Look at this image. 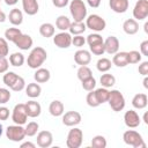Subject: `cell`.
<instances>
[{"label":"cell","instance_id":"cell-29","mask_svg":"<svg viewBox=\"0 0 148 148\" xmlns=\"http://www.w3.org/2000/svg\"><path fill=\"white\" fill-rule=\"evenodd\" d=\"M69 25H71V21H69V18H68L67 16L60 15V16L57 17V20H56V27H57L59 30L66 31V30H68Z\"/></svg>","mask_w":148,"mask_h":148},{"label":"cell","instance_id":"cell-50","mask_svg":"<svg viewBox=\"0 0 148 148\" xmlns=\"http://www.w3.org/2000/svg\"><path fill=\"white\" fill-rule=\"evenodd\" d=\"M139 73L143 76H146L148 74V61H143L141 62V65H139V68H138Z\"/></svg>","mask_w":148,"mask_h":148},{"label":"cell","instance_id":"cell-11","mask_svg":"<svg viewBox=\"0 0 148 148\" xmlns=\"http://www.w3.org/2000/svg\"><path fill=\"white\" fill-rule=\"evenodd\" d=\"M124 121H125V125L130 128H135L140 125L141 123V119H140V116L138 114L136 111L134 110H128L125 112L124 114Z\"/></svg>","mask_w":148,"mask_h":148},{"label":"cell","instance_id":"cell-36","mask_svg":"<svg viewBox=\"0 0 148 148\" xmlns=\"http://www.w3.org/2000/svg\"><path fill=\"white\" fill-rule=\"evenodd\" d=\"M141 61V53L139 51L132 50L130 52H127V62L130 64H138Z\"/></svg>","mask_w":148,"mask_h":148},{"label":"cell","instance_id":"cell-24","mask_svg":"<svg viewBox=\"0 0 148 148\" xmlns=\"http://www.w3.org/2000/svg\"><path fill=\"white\" fill-rule=\"evenodd\" d=\"M112 64L116 65L117 67H125L128 65L127 62V52H116L112 59Z\"/></svg>","mask_w":148,"mask_h":148},{"label":"cell","instance_id":"cell-8","mask_svg":"<svg viewBox=\"0 0 148 148\" xmlns=\"http://www.w3.org/2000/svg\"><path fill=\"white\" fill-rule=\"evenodd\" d=\"M12 120L17 125H24L28 120V113L25 110V104L18 103L14 106L12 112Z\"/></svg>","mask_w":148,"mask_h":148},{"label":"cell","instance_id":"cell-37","mask_svg":"<svg viewBox=\"0 0 148 148\" xmlns=\"http://www.w3.org/2000/svg\"><path fill=\"white\" fill-rule=\"evenodd\" d=\"M17 74L16 73H14V72H6V74L3 75V77H2V81H3V83L7 86V87H12L13 86V83L16 81V79H17Z\"/></svg>","mask_w":148,"mask_h":148},{"label":"cell","instance_id":"cell-1","mask_svg":"<svg viewBox=\"0 0 148 148\" xmlns=\"http://www.w3.org/2000/svg\"><path fill=\"white\" fill-rule=\"evenodd\" d=\"M46 58H47L46 51L43 47H40V46H36L29 53L28 59H27V64H28V66L30 68L37 69V68H39L44 64V61L46 60Z\"/></svg>","mask_w":148,"mask_h":148},{"label":"cell","instance_id":"cell-49","mask_svg":"<svg viewBox=\"0 0 148 148\" xmlns=\"http://www.w3.org/2000/svg\"><path fill=\"white\" fill-rule=\"evenodd\" d=\"M9 118V109L6 106H0V120H7Z\"/></svg>","mask_w":148,"mask_h":148},{"label":"cell","instance_id":"cell-51","mask_svg":"<svg viewBox=\"0 0 148 148\" xmlns=\"http://www.w3.org/2000/svg\"><path fill=\"white\" fill-rule=\"evenodd\" d=\"M140 53H142L143 56L148 57V40H143L140 44Z\"/></svg>","mask_w":148,"mask_h":148},{"label":"cell","instance_id":"cell-21","mask_svg":"<svg viewBox=\"0 0 148 148\" xmlns=\"http://www.w3.org/2000/svg\"><path fill=\"white\" fill-rule=\"evenodd\" d=\"M51 77V74H50V71L46 69V68H37L35 74H34V79L37 83H45L50 80Z\"/></svg>","mask_w":148,"mask_h":148},{"label":"cell","instance_id":"cell-16","mask_svg":"<svg viewBox=\"0 0 148 148\" xmlns=\"http://www.w3.org/2000/svg\"><path fill=\"white\" fill-rule=\"evenodd\" d=\"M74 60L80 66H87L91 61V54L87 50H79L74 54Z\"/></svg>","mask_w":148,"mask_h":148},{"label":"cell","instance_id":"cell-57","mask_svg":"<svg viewBox=\"0 0 148 148\" xmlns=\"http://www.w3.org/2000/svg\"><path fill=\"white\" fill-rule=\"evenodd\" d=\"M143 87H145L146 89H148V77H147V75H146L145 79H143Z\"/></svg>","mask_w":148,"mask_h":148},{"label":"cell","instance_id":"cell-30","mask_svg":"<svg viewBox=\"0 0 148 148\" xmlns=\"http://www.w3.org/2000/svg\"><path fill=\"white\" fill-rule=\"evenodd\" d=\"M24 56L20 52H14L13 54H10L9 57V62L12 66L14 67H21L24 64Z\"/></svg>","mask_w":148,"mask_h":148},{"label":"cell","instance_id":"cell-45","mask_svg":"<svg viewBox=\"0 0 148 148\" xmlns=\"http://www.w3.org/2000/svg\"><path fill=\"white\" fill-rule=\"evenodd\" d=\"M90 47V52H92V54L95 56H103L105 50H104V42L101 43V44H96V45H92V46H89Z\"/></svg>","mask_w":148,"mask_h":148},{"label":"cell","instance_id":"cell-12","mask_svg":"<svg viewBox=\"0 0 148 148\" xmlns=\"http://www.w3.org/2000/svg\"><path fill=\"white\" fill-rule=\"evenodd\" d=\"M81 114L77 111H68L62 116V124L69 127L76 126L81 123Z\"/></svg>","mask_w":148,"mask_h":148},{"label":"cell","instance_id":"cell-42","mask_svg":"<svg viewBox=\"0 0 148 148\" xmlns=\"http://www.w3.org/2000/svg\"><path fill=\"white\" fill-rule=\"evenodd\" d=\"M86 101H87V104L91 108H97L99 105V102L97 101L96 98V95H95V91L94 90H90L86 97Z\"/></svg>","mask_w":148,"mask_h":148},{"label":"cell","instance_id":"cell-54","mask_svg":"<svg viewBox=\"0 0 148 148\" xmlns=\"http://www.w3.org/2000/svg\"><path fill=\"white\" fill-rule=\"evenodd\" d=\"M25 147H29V148H35L36 146H35V143H32V142L28 141V142H23V143L21 145V148H25Z\"/></svg>","mask_w":148,"mask_h":148},{"label":"cell","instance_id":"cell-15","mask_svg":"<svg viewBox=\"0 0 148 148\" xmlns=\"http://www.w3.org/2000/svg\"><path fill=\"white\" fill-rule=\"evenodd\" d=\"M104 50L109 54H114L119 50V40L116 36H109L104 40Z\"/></svg>","mask_w":148,"mask_h":148},{"label":"cell","instance_id":"cell-40","mask_svg":"<svg viewBox=\"0 0 148 148\" xmlns=\"http://www.w3.org/2000/svg\"><path fill=\"white\" fill-rule=\"evenodd\" d=\"M86 42L88 43L89 46H92V45H96V44H101V43H103L104 40H103L102 36L98 35V34H90V35H88Z\"/></svg>","mask_w":148,"mask_h":148},{"label":"cell","instance_id":"cell-44","mask_svg":"<svg viewBox=\"0 0 148 148\" xmlns=\"http://www.w3.org/2000/svg\"><path fill=\"white\" fill-rule=\"evenodd\" d=\"M8 52H9V46L7 39L0 37V58H5L6 56H8Z\"/></svg>","mask_w":148,"mask_h":148},{"label":"cell","instance_id":"cell-25","mask_svg":"<svg viewBox=\"0 0 148 148\" xmlns=\"http://www.w3.org/2000/svg\"><path fill=\"white\" fill-rule=\"evenodd\" d=\"M9 22L13 25H20L23 22V14L18 8H14L9 12Z\"/></svg>","mask_w":148,"mask_h":148},{"label":"cell","instance_id":"cell-38","mask_svg":"<svg viewBox=\"0 0 148 148\" xmlns=\"http://www.w3.org/2000/svg\"><path fill=\"white\" fill-rule=\"evenodd\" d=\"M38 128H39V125L36 123V121H30L28 123V125L25 126V136H34L37 134L38 132Z\"/></svg>","mask_w":148,"mask_h":148},{"label":"cell","instance_id":"cell-52","mask_svg":"<svg viewBox=\"0 0 148 148\" xmlns=\"http://www.w3.org/2000/svg\"><path fill=\"white\" fill-rule=\"evenodd\" d=\"M68 1L69 0H52V3L58 8H64L68 5Z\"/></svg>","mask_w":148,"mask_h":148},{"label":"cell","instance_id":"cell-17","mask_svg":"<svg viewBox=\"0 0 148 148\" xmlns=\"http://www.w3.org/2000/svg\"><path fill=\"white\" fill-rule=\"evenodd\" d=\"M25 110H27V113H28V117H31V118H36L42 112V106L38 102L36 101H28L25 103Z\"/></svg>","mask_w":148,"mask_h":148},{"label":"cell","instance_id":"cell-26","mask_svg":"<svg viewBox=\"0 0 148 148\" xmlns=\"http://www.w3.org/2000/svg\"><path fill=\"white\" fill-rule=\"evenodd\" d=\"M40 92H42V88H40V86L38 84V83H29L28 86H27V88H25V94H27V96L28 97H30V98H36V97H38L39 95H40Z\"/></svg>","mask_w":148,"mask_h":148},{"label":"cell","instance_id":"cell-2","mask_svg":"<svg viewBox=\"0 0 148 148\" xmlns=\"http://www.w3.org/2000/svg\"><path fill=\"white\" fill-rule=\"evenodd\" d=\"M69 12L76 22H82L87 16V7L82 0H72L69 3Z\"/></svg>","mask_w":148,"mask_h":148},{"label":"cell","instance_id":"cell-20","mask_svg":"<svg viewBox=\"0 0 148 148\" xmlns=\"http://www.w3.org/2000/svg\"><path fill=\"white\" fill-rule=\"evenodd\" d=\"M123 30L127 35H135L139 31V23L134 18H128L123 23Z\"/></svg>","mask_w":148,"mask_h":148},{"label":"cell","instance_id":"cell-23","mask_svg":"<svg viewBox=\"0 0 148 148\" xmlns=\"http://www.w3.org/2000/svg\"><path fill=\"white\" fill-rule=\"evenodd\" d=\"M65 108H64V104L62 102L60 101H52L49 105V112L53 116V117H60L64 114V111Z\"/></svg>","mask_w":148,"mask_h":148},{"label":"cell","instance_id":"cell-48","mask_svg":"<svg viewBox=\"0 0 148 148\" xmlns=\"http://www.w3.org/2000/svg\"><path fill=\"white\" fill-rule=\"evenodd\" d=\"M9 62H8V60L6 59V57L5 58H0V74H2V73H6L7 71H8V65Z\"/></svg>","mask_w":148,"mask_h":148},{"label":"cell","instance_id":"cell-10","mask_svg":"<svg viewBox=\"0 0 148 148\" xmlns=\"http://www.w3.org/2000/svg\"><path fill=\"white\" fill-rule=\"evenodd\" d=\"M53 43L60 49H67L72 45V36L66 31H61L57 35H53Z\"/></svg>","mask_w":148,"mask_h":148},{"label":"cell","instance_id":"cell-18","mask_svg":"<svg viewBox=\"0 0 148 148\" xmlns=\"http://www.w3.org/2000/svg\"><path fill=\"white\" fill-rule=\"evenodd\" d=\"M109 5L110 8L118 14L125 13L128 9V0H110Z\"/></svg>","mask_w":148,"mask_h":148},{"label":"cell","instance_id":"cell-35","mask_svg":"<svg viewBox=\"0 0 148 148\" xmlns=\"http://www.w3.org/2000/svg\"><path fill=\"white\" fill-rule=\"evenodd\" d=\"M89 76H92V73H91V69L88 66H81L77 69V79L80 81H83V80L88 79Z\"/></svg>","mask_w":148,"mask_h":148},{"label":"cell","instance_id":"cell-19","mask_svg":"<svg viewBox=\"0 0 148 148\" xmlns=\"http://www.w3.org/2000/svg\"><path fill=\"white\" fill-rule=\"evenodd\" d=\"M22 6H23L24 13L28 15H31V16L37 14L39 10V6H38L37 0H22Z\"/></svg>","mask_w":148,"mask_h":148},{"label":"cell","instance_id":"cell-39","mask_svg":"<svg viewBox=\"0 0 148 148\" xmlns=\"http://www.w3.org/2000/svg\"><path fill=\"white\" fill-rule=\"evenodd\" d=\"M91 147L94 148H105L106 147V139L103 135H96L91 140Z\"/></svg>","mask_w":148,"mask_h":148},{"label":"cell","instance_id":"cell-60","mask_svg":"<svg viewBox=\"0 0 148 148\" xmlns=\"http://www.w3.org/2000/svg\"><path fill=\"white\" fill-rule=\"evenodd\" d=\"M2 132H3V130H2V125H1V123H0V138H1V135H2Z\"/></svg>","mask_w":148,"mask_h":148},{"label":"cell","instance_id":"cell-13","mask_svg":"<svg viewBox=\"0 0 148 148\" xmlns=\"http://www.w3.org/2000/svg\"><path fill=\"white\" fill-rule=\"evenodd\" d=\"M20 50H23V51H27L29 50L31 46H32V38L29 36V35H25V34H20L13 42Z\"/></svg>","mask_w":148,"mask_h":148},{"label":"cell","instance_id":"cell-5","mask_svg":"<svg viewBox=\"0 0 148 148\" xmlns=\"http://www.w3.org/2000/svg\"><path fill=\"white\" fill-rule=\"evenodd\" d=\"M82 140H83L82 130L73 126V128L68 132L67 140H66V146L68 148H79L82 145Z\"/></svg>","mask_w":148,"mask_h":148},{"label":"cell","instance_id":"cell-55","mask_svg":"<svg viewBox=\"0 0 148 148\" xmlns=\"http://www.w3.org/2000/svg\"><path fill=\"white\" fill-rule=\"evenodd\" d=\"M17 1H18V0H5L6 5H8V6H13V5H16V3H17Z\"/></svg>","mask_w":148,"mask_h":148},{"label":"cell","instance_id":"cell-9","mask_svg":"<svg viewBox=\"0 0 148 148\" xmlns=\"http://www.w3.org/2000/svg\"><path fill=\"white\" fill-rule=\"evenodd\" d=\"M134 20L142 21L148 16V0H139L136 1L133 9Z\"/></svg>","mask_w":148,"mask_h":148},{"label":"cell","instance_id":"cell-3","mask_svg":"<svg viewBox=\"0 0 148 148\" xmlns=\"http://www.w3.org/2000/svg\"><path fill=\"white\" fill-rule=\"evenodd\" d=\"M123 140L126 145L132 146L133 148H145L146 147V143L143 142L141 134L134 130H128V131L124 132Z\"/></svg>","mask_w":148,"mask_h":148},{"label":"cell","instance_id":"cell-53","mask_svg":"<svg viewBox=\"0 0 148 148\" xmlns=\"http://www.w3.org/2000/svg\"><path fill=\"white\" fill-rule=\"evenodd\" d=\"M88 5L92 8H97L99 5H101V0H87Z\"/></svg>","mask_w":148,"mask_h":148},{"label":"cell","instance_id":"cell-4","mask_svg":"<svg viewBox=\"0 0 148 148\" xmlns=\"http://www.w3.org/2000/svg\"><path fill=\"white\" fill-rule=\"evenodd\" d=\"M108 102H109L111 109H112L113 111H116V112H119V111H121V110L125 108V97H124V95H123L119 90H117V89L110 91Z\"/></svg>","mask_w":148,"mask_h":148},{"label":"cell","instance_id":"cell-31","mask_svg":"<svg viewBox=\"0 0 148 148\" xmlns=\"http://www.w3.org/2000/svg\"><path fill=\"white\" fill-rule=\"evenodd\" d=\"M99 81H101L102 87H104V88H111L116 83V77L112 74H109V73L105 72V74H102Z\"/></svg>","mask_w":148,"mask_h":148},{"label":"cell","instance_id":"cell-58","mask_svg":"<svg viewBox=\"0 0 148 148\" xmlns=\"http://www.w3.org/2000/svg\"><path fill=\"white\" fill-rule=\"evenodd\" d=\"M143 121H145V124H148V113H147V112H146L145 116H143Z\"/></svg>","mask_w":148,"mask_h":148},{"label":"cell","instance_id":"cell-22","mask_svg":"<svg viewBox=\"0 0 148 148\" xmlns=\"http://www.w3.org/2000/svg\"><path fill=\"white\" fill-rule=\"evenodd\" d=\"M147 104H148V97H147L146 94H142V92L136 94V95L133 97V99H132V105H133V108L139 109V110L145 109V108L147 106Z\"/></svg>","mask_w":148,"mask_h":148},{"label":"cell","instance_id":"cell-32","mask_svg":"<svg viewBox=\"0 0 148 148\" xmlns=\"http://www.w3.org/2000/svg\"><path fill=\"white\" fill-rule=\"evenodd\" d=\"M109 94H110V91L108 90V88H104V87L98 88V89L95 90V95H96V98H97V101L99 102V104L108 102V99H109Z\"/></svg>","mask_w":148,"mask_h":148},{"label":"cell","instance_id":"cell-41","mask_svg":"<svg viewBox=\"0 0 148 148\" xmlns=\"http://www.w3.org/2000/svg\"><path fill=\"white\" fill-rule=\"evenodd\" d=\"M82 82V88L87 91H90V90H94V88L96 87V80L94 76H89L88 79L81 81Z\"/></svg>","mask_w":148,"mask_h":148},{"label":"cell","instance_id":"cell-14","mask_svg":"<svg viewBox=\"0 0 148 148\" xmlns=\"http://www.w3.org/2000/svg\"><path fill=\"white\" fill-rule=\"evenodd\" d=\"M53 142V136L50 131H40L37 134V145L40 148H49Z\"/></svg>","mask_w":148,"mask_h":148},{"label":"cell","instance_id":"cell-33","mask_svg":"<svg viewBox=\"0 0 148 148\" xmlns=\"http://www.w3.org/2000/svg\"><path fill=\"white\" fill-rule=\"evenodd\" d=\"M111 60L110 59H108V58H101V59H98V61H97V64H96V67H97V69L101 72V73H105V72H108L110 68H111Z\"/></svg>","mask_w":148,"mask_h":148},{"label":"cell","instance_id":"cell-7","mask_svg":"<svg viewBox=\"0 0 148 148\" xmlns=\"http://www.w3.org/2000/svg\"><path fill=\"white\" fill-rule=\"evenodd\" d=\"M86 27L91 29L92 31H96V32H99V31H103L106 27V22L103 17H101L99 15L97 14H91L87 17V21H86Z\"/></svg>","mask_w":148,"mask_h":148},{"label":"cell","instance_id":"cell-59","mask_svg":"<svg viewBox=\"0 0 148 148\" xmlns=\"http://www.w3.org/2000/svg\"><path fill=\"white\" fill-rule=\"evenodd\" d=\"M145 32H146V34L148 32V22L145 23Z\"/></svg>","mask_w":148,"mask_h":148},{"label":"cell","instance_id":"cell-46","mask_svg":"<svg viewBox=\"0 0 148 148\" xmlns=\"http://www.w3.org/2000/svg\"><path fill=\"white\" fill-rule=\"evenodd\" d=\"M10 99V92L6 88H0V104H5Z\"/></svg>","mask_w":148,"mask_h":148},{"label":"cell","instance_id":"cell-27","mask_svg":"<svg viewBox=\"0 0 148 148\" xmlns=\"http://www.w3.org/2000/svg\"><path fill=\"white\" fill-rule=\"evenodd\" d=\"M86 29H87V27H86V23H83V21L82 22H76V21L71 22V25L68 28L69 34H72L74 36L75 35H81L82 32L86 31Z\"/></svg>","mask_w":148,"mask_h":148},{"label":"cell","instance_id":"cell-6","mask_svg":"<svg viewBox=\"0 0 148 148\" xmlns=\"http://www.w3.org/2000/svg\"><path fill=\"white\" fill-rule=\"evenodd\" d=\"M6 136L13 142H20L25 138V130L22 125H10L6 130Z\"/></svg>","mask_w":148,"mask_h":148},{"label":"cell","instance_id":"cell-34","mask_svg":"<svg viewBox=\"0 0 148 148\" xmlns=\"http://www.w3.org/2000/svg\"><path fill=\"white\" fill-rule=\"evenodd\" d=\"M22 34V31L18 29V28H8L6 31H5V38L9 42H14V39L20 35Z\"/></svg>","mask_w":148,"mask_h":148},{"label":"cell","instance_id":"cell-47","mask_svg":"<svg viewBox=\"0 0 148 148\" xmlns=\"http://www.w3.org/2000/svg\"><path fill=\"white\" fill-rule=\"evenodd\" d=\"M86 43V38L81 35H75L74 37H72V44L76 47H82Z\"/></svg>","mask_w":148,"mask_h":148},{"label":"cell","instance_id":"cell-28","mask_svg":"<svg viewBox=\"0 0 148 148\" xmlns=\"http://www.w3.org/2000/svg\"><path fill=\"white\" fill-rule=\"evenodd\" d=\"M54 31H56L54 25L51 24V23H43V24H40V27H39V34H40L43 37H45V38L53 37Z\"/></svg>","mask_w":148,"mask_h":148},{"label":"cell","instance_id":"cell-43","mask_svg":"<svg viewBox=\"0 0 148 148\" xmlns=\"http://www.w3.org/2000/svg\"><path fill=\"white\" fill-rule=\"evenodd\" d=\"M24 87H25V81H24V79L22 77V76H17V79H16V81L13 83V86L10 87V89L13 90V91H21V90H23L24 89Z\"/></svg>","mask_w":148,"mask_h":148},{"label":"cell","instance_id":"cell-56","mask_svg":"<svg viewBox=\"0 0 148 148\" xmlns=\"http://www.w3.org/2000/svg\"><path fill=\"white\" fill-rule=\"evenodd\" d=\"M6 20V14L1 10V7H0V22H5Z\"/></svg>","mask_w":148,"mask_h":148}]
</instances>
